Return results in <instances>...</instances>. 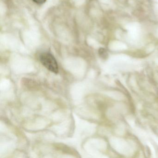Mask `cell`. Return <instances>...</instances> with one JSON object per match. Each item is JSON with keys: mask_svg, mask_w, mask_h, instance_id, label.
I'll return each mask as SVG.
<instances>
[{"mask_svg": "<svg viewBox=\"0 0 158 158\" xmlns=\"http://www.w3.org/2000/svg\"><path fill=\"white\" fill-rule=\"evenodd\" d=\"M40 62L51 72L57 74L59 73L58 63L54 56L49 52H44L40 55Z\"/></svg>", "mask_w": 158, "mask_h": 158, "instance_id": "1", "label": "cell"}, {"mask_svg": "<svg viewBox=\"0 0 158 158\" xmlns=\"http://www.w3.org/2000/svg\"><path fill=\"white\" fill-rule=\"evenodd\" d=\"M33 1L37 4H43L46 2V0H33Z\"/></svg>", "mask_w": 158, "mask_h": 158, "instance_id": "3", "label": "cell"}, {"mask_svg": "<svg viewBox=\"0 0 158 158\" xmlns=\"http://www.w3.org/2000/svg\"><path fill=\"white\" fill-rule=\"evenodd\" d=\"M99 53L101 57H105V55L106 54V52L105 51V50L103 48L100 49L99 51Z\"/></svg>", "mask_w": 158, "mask_h": 158, "instance_id": "2", "label": "cell"}]
</instances>
